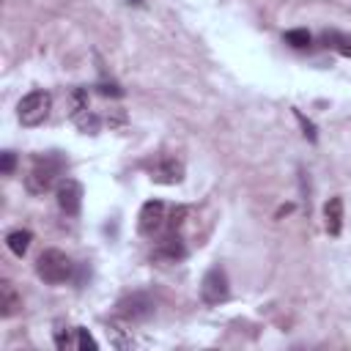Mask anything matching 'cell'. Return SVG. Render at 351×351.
<instances>
[{
  "mask_svg": "<svg viewBox=\"0 0 351 351\" xmlns=\"http://www.w3.org/2000/svg\"><path fill=\"white\" fill-rule=\"evenodd\" d=\"M63 173H66V159L60 154H38L25 176V189L30 195H44L60 184Z\"/></svg>",
  "mask_w": 351,
  "mask_h": 351,
  "instance_id": "cell-1",
  "label": "cell"
},
{
  "mask_svg": "<svg viewBox=\"0 0 351 351\" xmlns=\"http://www.w3.org/2000/svg\"><path fill=\"white\" fill-rule=\"evenodd\" d=\"M36 271L44 282L49 285H60L66 280H71V271H74V263L71 258L63 252V250H44L36 261Z\"/></svg>",
  "mask_w": 351,
  "mask_h": 351,
  "instance_id": "cell-2",
  "label": "cell"
},
{
  "mask_svg": "<svg viewBox=\"0 0 351 351\" xmlns=\"http://www.w3.org/2000/svg\"><path fill=\"white\" fill-rule=\"evenodd\" d=\"M49 110H52V96L49 90H30L19 99L16 104V118L22 126H41L47 118H49Z\"/></svg>",
  "mask_w": 351,
  "mask_h": 351,
  "instance_id": "cell-3",
  "label": "cell"
},
{
  "mask_svg": "<svg viewBox=\"0 0 351 351\" xmlns=\"http://www.w3.org/2000/svg\"><path fill=\"white\" fill-rule=\"evenodd\" d=\"M228 293H230V285H228L225 269L222 266H211L200 280V299L206 304H219V302L228 299Z\"/></svg>",
  "mask_w": 351,
  "mask_h": 351,
  "instance_id": "cell-4",
  "label": "cell"
},
{
  "mask_svg": "<svg viewBox=\"0 0 351 351\" xmlns=\"http://www.w3.org/2000/svg\"><path fill=\"white\" fill-rule=\"evenodd\" d=\"M154 299L148 296V293H140V291H134V293H126L121 302H118V313L123 315V318H129V321H145V318H151L154 315Z\"/></svg>",
  "mask_w": 351,
  "mask_h": 351,
  "instance_id": "cell-5",
  "label": "cell"
},
{
  "mask_svg": "<svg viewBox=\"0 0 351 351\" xmlns=\"http://www.w3.org/2000/svg\"><path fill=\"white\" fill-rule=\"evenodd\" d=\"M55 197H58V206L63 214L77 217L82 208V184L74 178H60V184L55 186Z\"/></svg>",
  "mask_w": 351,
  "mask_h": 351,
  "instance_id": "cell-6",
  "label": "cell"
},
{
  "mask_svg": "<svg viewBox=\"0 0 351 351\" xmlns=\"http://www.w3.org/2000/svg\"><path fill=\"white\" fill-rule=\"evenodd\" d=\"M165 203L162 200H148V203H143V208H140V214H137V230H140V236H154V233H159L162 228H165Z\"/></svg>",
  "mask_w": 351,
  "mask_h": 351,
  "instance_id": "cell-7",
  "label": "cell"
},
{
  "mask_svg": "<svg viewBox=\"0 0 351 351\" xmlns=\"http://www.w3.org/2000/svg\"><path fill=\"white\" fill-rule=\"evenodd\" d=\"M151 178H154L156 184H178V181L184 178V165H181L178 159L165 156V159H159V162L151 167Z\"/></svg>",
  "mask_w": 351,
  "mask_h": 351,
  "instance_id": "cell-8",
  "label": "cell"
},
{
  "mask_svg": "<svg viewBox=\"0 0 351 351\" xmlns=\"http://www.w3.org/2000/svg\"><path fill=\"white\" fill-rule=\"evenodd\" d=\"M184 255H186V247H184L181 236H176V233L165 236V239L156 244V250H154V258H156V261H165V263H176V261H181Z\"/></svg>",
  "mask_w": 351,
  "mask_h": 351,
  "instance_id": "cell-9",
  "label": "cell"
},
{
  "mask_svg": "<svg viewBox=\"0 0 351 351\" xmlns=\"http://www.w3.org/2000/svg\"><path fill=\"white\" fill-rule=\"evenodd\" d=\"M19 307H22V296L16 293L14 282L11 280H0V315L11 318V315L19 313Z\"/></svg>",
  "mask_w": 351,
  "mask_h": 351,
  "instance_id": "cell-10",
  "label": "cell"
},
{
  "mask_svg": "<svg viewBox=\"0 0 351 351\" xmlns=\"http://www.w3.org/2000/svg\"><path fill=\"white\" fill-rule=\"evenodd\" d=\"M324 225L329 236H340L343 230V197H329L324 206Z\"/></svg>",
  "mask_w": 351,
  "mask_h": 351,
  "instance_id": "cell-11",
  "label": "cell"
},
{
  "mask_svg": "<svg viewBox=\"0 0 351 351\" xmlns=\"http://www.w3.org/2000/svg\"><path fill=\"white\" fill-rule=\"evenodd\" d=\"M30 241H33V233L30 230H11L8 236H5V244H8V250L16 255V258H22L27 250H30Z\"/></svg>",
  "mask_w": 351,
  "mask_h": 351,
  "instance_id": "cell-12",
  "label": "cell"
},
{
  "mask_svg": "<svg viewBox=\"0 0 351 351\" xmlns=\"http://www.w3.org/2000/svg\"><path fill=\"white\" fill-rule=\"evenodd\" d=\"M324 44H326V47H332L335 52H340V55L351 58V36H348V33L326 30V33H324Z\"/></svg>",
  "mask_w": 351,
  "mask_h": 351,
  "instance_id": "cell-13",
  "label": "cell"
},
{
  "mask_svg": "<svg viewBox=\"0 0 351 351\" xmlns=\"http://www.w3.org/2000/svg\"><path fill=\"white\" fill-rule=\"evenodd\" d=\"M310 41H313V38H310V33H307V30H302V27H299V30H288V33H285V44H291V47H296V49L310 47Z\"/></svg>",
  "mask_w": 351,
  "mask_h": 351,
  "instance_id": "cell-14",
  "label": "cell"
},
{
  "mask_svg": "<svg viewBox=\"0 0 351 351\" xmlns=\"http://www.w3.org/2000/svg\"><path fill=\"white\" fill-rule=\"evenodd\" d=\"M77 348H82V351H96L99 346H96V340L90 337V332L88 329H82V326H77Z\"/></svg>",
  "mask_w": 351,
  "mask_h": 351,
  "instance_id": "cell-15",
  "label": "cell"
},
{
  "mask_svg": "<svg viewBox=\"0 0 351 351\" xmlns=\"http://www.w3.org/2000/svg\"><path fill=\"white\" fill-rule=\"evenodd\" d=\"M14 167H16V156H14V151H3V162H0V170H3L5 176H11V173H14Z\"/></svg>",
  "mask_w": 351,
  "mask_h": 351,
  "instance_id": "cell-16",
  "label": "cell"
},
{
  "mask_svg": "<svg viewBox=\"0 0 351 351\" xmlns=\"http://www.w3.org/2000/svg\"><path fill=\"white\" fill-rule=\"evenodd\" d=\"M186 214H189V208H186V206H178V208H173V217H170V222H167V225L176 230V228L184 222V217H186Z\"/></svg>",
  "mask_w": 351,
  "mask_h": 351,
  "instance_id": "cell-17",
  "label": "cell"
},
{
  "mask_svg": "<svg viewBox=\"0 0 351 351\" xmlns=\"http://www.w3.org/2000/svg\"><path fill=\"white\" fill-rule=\"evenodd\" d=\"M55 346H58L60 351H66V348L71 346V340H69V332H63V329H55Z\"/></svg>",
  "mask_w": 351,
  "mask_h": 351,
  "instance_id": "cell-18",
  "label": "cell"
},
{
  "mask_svg": "<svg viewBox=\"0 0 351 351\" xmlns=\"http://www.w3.org/2000/svg\"><path fill=\"white\" fill-rule=\"evenodd\" d=\"M99 93H104V96H110V93H112V96H121L123 90H121L118 85H99Z\"/></svg>",
  "mask_w": 351,
  "mask_h": 351,
  "instance_id": "cell-19",
  "label": "cell"
}]
</instances>
